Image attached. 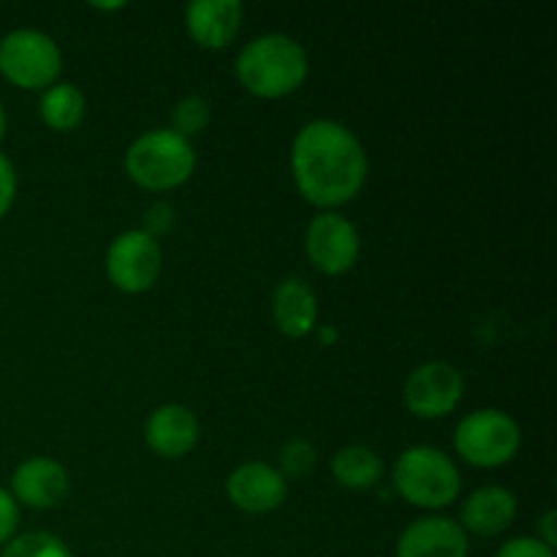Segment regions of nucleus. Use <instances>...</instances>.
Instances as JSON below:
<instances>
[{"label": "nucleus", "mask_w": 557, "mask_h": 557, "mask_svg": "<svg viewBox=\"0 0 557 557\" xmlns=\"http://www.w3.org/2000/svg\"><path fill=\"white\" fill-rule=\"evenodd\" d=\"M14 196H16V172H14V163L0 152V218L11 210L14 205Z\"/></svg>", "instance_id": "nucleus-25"}, {"label": "nucleus", "mask_w": 557, "mask_h": 557, "mask_svg": "<svg viewBox=\"0 0 557 557\" xmlns=\"http://www.w3.org/2000/svg\"><path fill=\"white\" fill-rule=\"evenodd\" d=\"M5 136V109H3V103H0V139H3Z\"/></svg>", "instance_id": "nucleus-27"}, {"label": "nucleus", "mask_w": 557, "mask_h": 557, "mask_svg": "<svg viewBox=\"0 0 557 557\" xmlns=\"http://www.w3.org/2000/svg\"><path fill=\"white\" fill-rule=\"evenodd\" d=\"M63 54L41 30H14L0 41V74L22 90H47L58 82Z\"/></svg>", "instance_id": "nucleus-6"}, {"label": "nucleus", "mask_w": 557, "mask_h": 557, "mask_svg": "<svg viewBox=\"0 0 557 557\" xmlns=\"http://www.w3.org/2000/svg\"><path fill=\"white\" fill-rule=\"evenodd\" d=\"M520 424L504 411H473L455 430V449L476 468H500L520 451Z\"/></svg>", "instance_id": "nucleus-5"}, {"label": "nucleus", "mask_w": 557, "mask_h": 557, "mask_svg": "<svg viewBox=\"0 0 557 557\" xmlns=\"http://www.w3.org/2000/svg\"><path fill=\"white\" fill-rule=\"evenodd\" d=\"M161 245L141 228L117 234L107 250V275L123 294L150 292L161 275Z\"/></svg>", "instance_id": "nucleus-7"}, {"label": "nucleus", "mask_w": 557, "mask_h": 557, "mask_svg": "<svg viewBox=\"0 0 557 557\" xmlns=\"http://www.w3.org/2000/svg\"><path fill=\"white\" fill-rule=\"evenodd\" d=\"M397 557H468V533L446 517H422L400 533Z\"/></svg>", "instance_id": "nucleus-11"}, {"label": "nucleus", "mask_w": 557, "mask_h": 557, "mask_svg": "<svg viewBox=\"0 0 557 557\" xmlns=\"http://www.w3.org/2000/svg\"><path fill=\"white\" fill-rule=\"evenodd\" d=\"M196 169V152L188 139L166 128L141 134L125 152V172L139 188L161 194L188 183Z\"/></svg>", "instance_id": "nucleus-3"}, {"label": "nucleus", "mask_w": 557, "mask_h": 557, "mask_svg": "<svg viewBox=\"0 0 557 557\" xmlns=\"http://www.w3.org/2000/svg\"><path fill=\"white\" fill-rule=\"evenodd\" d=\"M462 375L449 362H424L408 375L403 400L419 419H441L455 411L462 400Z\"/></svg>", "instance_id": "nucleus-8"}, {"label": "nucleus", "mask_w": 557, "mask_h": 557, "mask_svg": "<svg viewBox=\"0 0 557 557\" xmlns=\"http://www.w3.org/2000/svg\"><path fill=\"white\" fill-rule=\"evenodd\" d=\"M16 525H20V506H16L14 495L9 490L0 487V544L11 542Z\"/></svg>", "instance_id": "nucleus-23"}, {"label": "nucleus", "mask_w": 557, "mask_h": 557, "mask_svg": "<svg viewBox=\"0 0 557 557\" xmlns=\"http://www.w3.org/2000/svg\"><path fill=\"white\" fill-rule=\"evenodd\" d=\"M11 490L30 509H52L69 495V471L49 457H30L14 471Z\"/></svg>", "instance_id": "nucleus-12"}, {"label": "nucleus", "mask_w": 557, "mask_h": 557, "mask_svg": "<svg viewBox=\"0 0 557 557\" xmlns=\"http://www.w3.org/2000/svg\"><path fill=\"white\" fill-rule=\"evenodd\" d=\"M498 557H555V549H549L547 544H542L533 536H520L506 542L498 549Z\"/></svg>", "instance_id": "nucleus-22"}, {"label": "nucleus", "mask_w": 557, "mask_h": 557, "mask_svg": "<svg viewBox=\"0 0 557 557\" xmlns=\"http://www.w3.org/2000/svg\"><path fill=\"white\" fill-rule=\"evenodd\" d=\"M172 223H174V210L166 205V201H158V205H152L150 210L145 212V228H141V232L158 239V234L169 232Z\"/></svg>", "instance_id": "nucleus-24"}, {"label": "nucleus", "mask_w": 557, "mask_h": 557, "mask_svg": "<svg viewBox=\"0 0 557 557\" xmlns=\"http://www.w3.org/2000/svg\"><path fill=\"white\" fill-rule=\"evenodd\" d=\"M0 557H74V555H71V549L65 547L58 536H52V533L33 531V533H25V536L11 539Z\"/></svg>", "instance_id": "nucleus-19"}, {"label": "nucleus", "mask_w": 557, "mask_h": 557, "mask_svg": "<svg viewBox=\"0 0 557 557\" xmlns=\"http://www.w3.org/2000/svg\"><path fill=\"white\" fill-rule=\"evenodd\" d=\"M226 495L239 511L248 515H270L281 509L288 495L286 479L267 462H245L228 476Z\"/></svg>", "instance_id": "nucleus-10"}, {"label": "nucleus", "mask_w": 557, "mask_h": 557, "mask_svg": "<svg viewBox=\"0 0 557 557\" xmlns=\"http://www.w3.org/2000/svg\"><path fill=\"white\" fill-rule=\"evenodd\" d=\"M332 476L348 490H373L384 476V462L370 446H346L332 457Z\"/></svg>", "instance_id": "nucleus-17"}, {"label": "nucleus", "mask_w": 557, "mask_h": 557, "mask_svg": "<svg viewBox=\"0 0 557 557\" xmlns=\"http://www.w3.org/2000/svg\"><path fill=\"white\" fill-rule=\"evenodd\" d=\"M315 446L305 438L288 441L281 449V476L283 479H302L315 468Z\"/></svg>", "instance_id": "nucleus-21"}, {"label": "nucleus", "mask_w": 557, "mask_h": 557, "mask_svg": "<svg viewBox=\"0 0 557 557\" xmlns=\"http://www.w3.org/2000/svg\"><path fill=\"white\" fill-rule=\"evenodd\" d=\"M555 520H557V515L555 511H547V515L542 517V522H539V542L542 544H547L549 549H555V544H557V533H555Z\"/></svg>", "instance_id": "nucleus-26"}, {"label": "nucleus", "mask_w": 557, "mask_h": 557, "mask_svg": "<svg viewBox=\"0 0 557 557\" xmlns=\"http://www.w3.org/2000/svg\"><path fill=\"white\" fill-rule=\"evenodd\" d=\"M305 250L310 264L324 275H346L359 259V234L348 218L337 212H321L310 221L305 234Z\"/></svg>", "instance_id": "nucleus-9"}, {"label": "nucleus", "mask_w": 557, "mask_h": 557, "mask_svg": "<svg viewBox=\"0 0 557 557\" xmlns=\"http://www.w3.org/2000/svg\"><path fill=\"white\" fill-rule=\"evenodd\" d=\"M41 120L52 131H71L85 120V96L71 82H54L41 96Z\"/></svg>", "instance_id": "nucleus-18"}, {"label": "nucleus", "mask_w": 557, "mask_h": 557, "mask_svg": "<svg viewBox=\"0 0 557 557\" xmlns=\"http://www.w3.org/2000/svg\"><path fill=\"white\" fill-rule=\"evenodd\" d=\"M392 482L400 498L419 509H444L460 495V471L433 446L406 449L395 462Z\"/></svg>", "instance_id": "nucleus-4"}, {"label": "nucleus", "mask_w": 557, "mask_h": 557, "mask_svg": "<svg viewBox=\"0 0 557 557\" xmlns=\"http://www.w3.org/2000/svg\"><path fill=\"white\" fill-rule=\"evenodd\" d=\"M237 79L256 98H286L308 79V54L294 38L267 33L239 52Z\"/></svg>", "instance_id": "nucleus-2"}, {"label": "nucleus", "mask_w": 557, "mask_h": 557, "mask_svg": "<svg viewBox=\"0 0 557 557\" xmlns=\"http://www.w3.org/2000/svg\"><path fill=\"white\" fill-rule=\"evenodd\" d=\"M145 441L156 455L177 460V457L188 455L199 441V419L190 408L177 406V403L161 406L147 419Z\"/></svg>", "instance_id": "nucleus-13"}, {"label": "nucleus", "mask_w": 557, "mask_h": 557, "mask_svg": "<svg viewBox=\"0 0 557 557\" xmlns=\"http://www.w3.org/2000/svg\"><path fill=\"white\" fill-rule=\"evenodd\" d=\"M292 174L310 205L332 210L348 205L362 190L368 156L362 141L343 123L313 120L294 139Z\"/></svg>", "instance_id": "nucleus-1"}, {"label": "nucleus", "mask_w": 557, "mask_h": 557, "mask_svg": "<svg viewBox=\"0 0 557 557\" xmlns=\"http://www.w3.org/2000/svg\"><path fill=\"white\" fill-rule=\"evenodd\" d=\"M335 341V330H324V343Z\"/></svg>", "instance_id": "nucleus-28"}, {"label": "nucleus", "mask_w": 557, "mask_h": 557, "mask_svg": "<svg viewBox=\"0 0 557 557\" xmlns=\"http://www.w3.org/2000/svg\"><path fill=\"white\" fill-rule=\"evenodd\" d=\"M517 517V498L506 487H482L462 504V531L476 536H500Z\"/></svg>", "instance_id": "nucleus-15"}, {"label": "nucleus", "mask_w": 557, "mask_h": 557, "mask_svg": "<svg viewBox=\"0 0 557 557\" xmlns=\"http://www.w3.org/2000/svg\"><path fill=\"white\" fill-rule=\"evenodd\" d=\"M275 326L286 337H308L319 321V299L315 292L299 277H288L275 288L272 297Z\"/></svg>", "instance_id": "nucleus-16"}, {"label": "nucleus", "mask_w": 557, "mask_h": 557, "mask_svg": "<svg viewBox=\"0 0 557 557\" xmlns=\"http://www.w3.org/2000/svg\"><path fill=\"white\" fill-rule=\"evenodd\" d=\"M172 123H174V134H180L183 139H190V136L201 134L210 123V103L205 101L201 96H185L183 101L174 107L172 114Z\"/></svg>", "instance_id": "nucleus-20"}, {"label": "nucleus", "mask_w": 557, "mask_h": 557, "mask_svg": "<svg viewBox=\"0 0 557 557\" xmlns=\"http://www.w3.org/2000/svg\"><path fill=\"white\" fill-rule=\"evenodd\" d=\"M185 25L201 49H223L237 38L243 25L239 0H196L185 9Z\"/></svg>", "instance_id": "nucleus-14"}]
</instances>
